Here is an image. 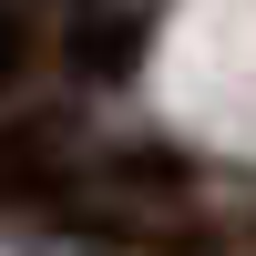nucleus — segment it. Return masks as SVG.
Instances as JSON below:
<instances>
[{
    "instance_id": "3",
    "label": "nucleus",
    "mask_w": 256,
    "mask_h": 256,
    "mask_svg": "<svg viewBox=\"0 0 256 256\" xmlns=\"http://www.w3.org/2000/svg\"><path fill=\"white\" fill-rule=\"evenodd\" d=\"M20 62H31V31H20L10 10H0V92H10V72H20Z\"/></svg>"
},
{
    "instance_id": "1",
    "label": "nucleus",
    "mask_w": 256,
    "mask_h": 256,
    "mask_svg": "<svg viewBox=\"0 0 256 256\" xmlns=\"http://www.w3.org/2000/svg\"><path fill=\"white\" fill-rule=\"evenodd\" d=\"M134 62H144V20H134V10H102V20H82V31H72V72L123 82Z\"/></svg>"
},
{
    "instance_id": "2",
    "label": "nucleus",
    "mask_w": 256,
    "mask_h": 256,
    "mask_svg": "<svg viewBox=\"0 0 256 256\" xmlns=\"http://www.w3.org/2000/svg\"><path fill=\"white\" fill-rule=\"evenodd\" d=\"M52 174V134H0V195H41Z\"/></svg>"
}]
</instances>
